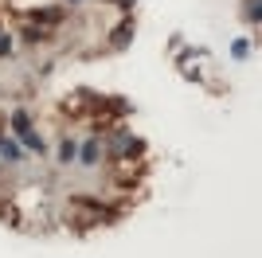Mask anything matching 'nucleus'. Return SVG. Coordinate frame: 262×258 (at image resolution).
I'll use <instances>...</instances> for the list:
<instances>
[{"label": "nucleus", "instance_id": "1", "mask_svg": "<svg viewBox=\"0 0 262 258\" xmlns=\"http://www.w3.org/2000/svg\"><path fill=\"white\" fill-rule=\"evenodd\" d=\"M28 20L39 24V28H59V24L67 20V8L63 4H47V8H32L28 12Z\"/></svg>", "mask_w": 262, "mask_h": 258}, {"label": "nucleus", "instance_id": "2", "mask_svg": "<svg viewBox=\"0 0 262 258\" xmlns=\"http://www.w3.org/2000/svg\"><path fill=\"white\" fill-rule=\"evenodd\" d=\"M78 164H86V168L102 164V141L98 137H86L82 145H78Z\"/></svg>", "mask_w": 262, "mask_h": 258}, {"label": "nucleus", "instance_id": "3", "mask_svg": "<svg viewBox=\"0 0 262 258\" xmlns=\"http://www.w3.org/2000/svg\"><path fill=\"white\" fill-rule=\"evenodd\" d=\"M51 28H39V24H24L20 28V39L28 43V47H43V43H51Z\"/></svg>", "mask_w": 262, "mask_h": 258}, {"label": "nucleus", "instance_id": "4", "mask_svg": "<svg viewBox=\"0 0 262 258\" xmlns=\"http://www.w3.org/2000/svg\"><path fill=\"white\" fill-rule=\"evenodd\" d=\"M129 43H133V20H125L110 32V51H125Z\"/></svg>", "mask_w": 262, "mask_h": 258}, {"label": "nucleus", "instance_id": "5", "mask_svg": "<svg viewBox=\"0 0 262 258\" xmlns=\"http://www.w3.org/2000/svg\"><path fill=\"white\" fill-rule=\"evenodd\" d=\"M32 114H28V110H24V106H16V110H12V133H16V137H24V133H32Z\"/></svg>", "mask_w": 262, "mask_h": 258}, {"label": "nucleus", "instance_id": "6", "mask_svg": "<svg viewBox=\"0 0 262 258\" xmlns=\"http://www.w3.org/2000/svg\"><path fill=\"white\" fill-rule=\"evenodd\" d=\"M24 145H28V149H32V153H47V141L43 137H39V133H35V129H32V133H24Z\"/></svg>", "mask_w": 262, "mask_h": 258}, {"label": "nucleus", "instance_id": "7", "mask_svg": "<svg viewBox=\"0 0 262 258\" xmlns=\"http://www.w3.org/2000/svg\"><path fill=\"white\" fill-rule=\"evenodd\" d=\"M251 51H254L251 39H235V43H231V55H235L239 63H243V59H251Z\"/></svg>", "mask_w": 262, "mask_h": 258}, {"label": "nucleus", "instance_id": "8", "mask_svg": "<svg viewBox=\"0 0 262 258\" xmlns=\"http://www.w3.org/2000/svg\"><path fill=\"white\" fill-rule=\"evenodd\" d=\"M75 153H78L75 141H63V145H59V164H75Z\"/></svg>", "mask_w": 262, "mask_h": 258}, {"label": "nucleus", "instance_id": "9", "mask_svg": "<svg viewBox=\"0 0 262 258\" xmlns=\"http://www.w3.org/2000/svg\"><path fill=\"white\" fill-rule=\"evenodd\" d=\"M243 16H247V24H251V28H258V0H247V4H243Z\"/></svg>", "mask_w": 262, "mask_h": 258}, {"label": "nucleus", "instance_id": "10", "mask_svg": "<svg viewBox=\"0 0 262 258\" xmlns=\"http://www.w3.org/2000/svg\"><path fill=\"white\" fill-rule=\"evenodd\" d=\"M12 51H16V43H12V35H4V32H0V59H8Z\"/></svg>", "mask_w": 262, "mask_h": 258}, {"label": "nucleus", "instance_id": "11", "mask_svg": "<svg viewBox=\"0 0 262 258\" xmlns=\"http://www.w3.org/2000/svg\"><path fill=\"white\" fill-rule=\"evenodd\" d=\"M114 8H121L125 16H129V12H133V0H114Z\"/></svg>", "mask_w": 262, "mask_h": 258}, {"label": "nucleus", "instance_id": "12", "mask_svg": "<svg viewBox=\"0 0 262 258\" xmlns=\"http://www.w3.org/2000/svg\"><path fill=\"white\" fill-rule=\"evenodd\" d=\"M67 4H82V0H67Z\"/></svg>", "mask_w": 262, "mask_h": 258}]
</instances>
